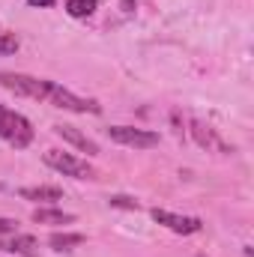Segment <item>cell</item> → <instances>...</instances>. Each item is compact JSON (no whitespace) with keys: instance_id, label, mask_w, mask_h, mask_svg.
Returning a JSON list of instances; mask_svg holds the SVG:
<instances>
[{"instance_id":"1","label":"cell","mask_w":254,"mask_h":257,"mask_svg":"<svg viewBox=\"0 0 254 257\" xmlns=\"http://www.w3.org/2000/svg\"><path fill=\"white\" fill-rule=\"evenodd\" d=\"M0 87L9 90V93H15V96H24V99L48 102L51 81H45V78H33V75H21V72H0Z\"/></svg>"},{"instance_id":"2","label":"cell","mask_w":254,"mask_h":257,"mask_svg":"<svg viewBox=\"0 0 254 257\" xmlns=\"http://www.w3.org/2000/svg\"><path fill=\"white\" fill-rule=\"evenodd\" d=\"M0 138H3L6 144H12L15 150H24V147H30V141H33V126H30V120L21 117L18 111H9V108L0 105Z\"/></svg>"},{"instance_id":"3","label":"cell","mask_w":254,"mask_h":257,"mask_svg":"<svg viewBox=\"0 0 254 257\" xmlns=\"http://www.w3.org/2000/svg\"><path fill=\"white\" fill-rule=\"evenodd\" d=\"M45 165L60 171L63 177H75V180H96V171L93 165H87L84 159H75L72 153H63V150H48L45 156Z\"/></svg>"},{"instance_id":"4","label":"cell","mask_w":254,"mask_h":257,"mask_svg":"<svg viewBox=\"0 0 254 257\" xmlns=\"http://www.w3.org/2000/svg\"><path fill=\"white\" fill-rule=\"evenodd\" d=\"M48 102L54 108L75 111V114H102V105L96 99H81V96H75L72 90H66L60 84H54V81H51V90H48Z\"/></svg>"},{"instance_id":"5","label":"cell","mask_w":254,"mask_h":257,"mask_svg":"<svg viewBox=\"0 0 254 257\" xmlns=\"http://www.w3.org/2000/svg\"><path fill=\"white\" fill-rule=\"evenodd\" d=\"M108 138H111V141H117V144L135 147V150H150V147H159V135H156V132H147V128L111 126V128H108Z\"/></svg>"},{"instance_id":"6","label":"cell","mask_w":254,"mask_h":257,"mask_svg":"<svg viewBox=\"0 0 254 257\" xmlns=\"http://www.w3.org/2000/svg\"><path fill=\"white\" fill-rule=\"evenodd\" d=\"M153 221L156 224H165L168 230H174V233H183V236H189V233H197L200 227H203V221L197 218V215H177V212H168V209H153Z\"/></svg>"},{"instance_id":"7","label":"cell","mask_w":254,"mask_h":257,"mask_svg":"<svg viewBox=\"0 0 254 257\" xmlns=\"http://www.w3.org/2000/svg\"><path fill=\"white\" fill-rule=\"evenodd\" d=\"M189 128H191V135H194V141H197L203 150H212V153H221V156H230V153H233V147H227V144L215 135V128H209L206 123L191 120Z\"/></svg>"},{"instance_id":"8","label":"cell","mask_w":254,"mask_h":257,"mask_svg":"<svg viewBox=\"0 0 254 257\" xmlns=\"http://www.w3.org/2000/svg\"><path fill=\"white\" fill-rule=\"evenodd\" d=\"M54 135H57V138H63L66 144L78 147V150H81V153H87V156H99V144H96L93 138L81 135L75 126H54Z\"/></svg>"},{"instance_id":"9","label":"cell","mask_w":254,"mask_h":257,"mask_svg":"<svg viewBox=\"0 0 254 257\" xmlns=\"http://www.w3.org/2000/svg\"><path fill=\"white\" fill-rule=\"evenodd\" d=\"M0 248H3V251H9V254L36 257L39 242H36V236H30V233H18V230H15V236H9V239H0Z\"/></svg>"},{"instance_id":"10","label":"cell","mask_w":254,"mask_h":257,"mask_svg":"<svg viewBox=\"0 0 254 257\" xmlns=\"http://www.w3.org/2000/svg\"><path fill=\"white\" fill-rule=\"evenodd\" d=\"M18 197L54 203V200H63V189H57V186H24V189H18Z\"/></svg>"},{"instance_id":"11","label":"cell","mask_w":254,"mask_h":257,"mask_svg":"<svg viewBox=\"0 0 254 257\" xmlns=\"http://www.w3.org/2000/svg\"><path fill=\"white\" fill-rule=\"evenodd\" d=\"M84 242H87L84 233H60V230H57V233L48 236V245H51L54 251H72L75 245H84Z\"/></svg>"},{"instance_id":"12","label":"cell","mask_w":254,"mask_h":257,"mask_svg":"<svg viewBox=\"0 0 254 257\" xmlns=\"http://www.w3.org/2000/svg\"><path fill=\"white\" fill-rule=\"evenodd\" d=\"M33 221L36 224H72L75 215L72 212H60V209H36L33 212Z\"/></svg>"},{"instance_id":"13","label":"cell","mask_w":254,"mask_h":257,"mask_svg":"<svg viewBox=\"0 0 254 257\" xmlns=\"http://www.w3.org/2000/svg\"><path fill=\"white\" fill-rule=\"evenodd\" d=\"M66 12L72 18H90L96 12V0H66Z\"/></svg>"},{"instance_id":"14","label":"cell","mask_w":254,"mask_h":257,"mask_svg":"<svg viewBox=\"0 0 254 257\" xmlns=\"http://www.w3.org/2000/svg\"><path fill=\"white\" fill-rule=\"evenodd\" d=\"M18 36L15 33H6V30H0V57H6V54H15L18 51Z\"/></svg>"},{"instance_id":"15","label":"cell","mask_w":254,"mask_h":257,"mask_svg":"<svg viewBox=\"0 0 254 257\" xmlns=\"http://www.w3.org/2000/svg\"><path fill=\"white\" fill-rule=\"evenodd\" d=\"M108 203L117 206V209H141V203H138L135 197H129V194H111Z\"/></svg>"},{"instance_id":"16","label":"cell","mask_w":254,"mask_h":257,"mask_svg":"<svg viewBox=\"0 0 254 257\" xmlns=\"http://www.w3.org/2000/svg\"><path fill=\"white\" fill-rule=\"evenodd\" d=\"M18 230V221L15 218H0V236L3 233H15Z\"/></svg>"},{"instance_id":"17","label":"cell","mask_w":254,"mask_h":257,"mask_svg":"<svg viewBox=\"0 0 254 257\" xmlns=\"http://www.w3.org/2000/svg\"><path fill=\"white\" fill-rule=\"evenodd\" d=\"M171 120L177 126V135H183V123H180V111H171Z\"/></svg>"},{"instance_id":"18","label":"cell","mask_w":254,"mask_h":257,"mask_svg":"<svg viewBox=\"0 0 254 257\" xmlns=\"http://www.w3.org/2000/svg\"><path fill=\"white\" fill-rule=\"evenodd\" d=\"M27 3H30V6H42V9H45V6H54V0H27Z\"/></svg>"},{"instance_id":"19","label":"cell","mask_w":254,"mask_h":257,"mask_svg":"<svg viewBox=\"0 0 254 257\" xmlns=\"http://www.w3.org/2000/svg\"><path fill=\"white\" fill-rule=\"evenodd\" d=\"M120 6H123V12H135V0H123Z\"/></svg>"}]
</instances>
